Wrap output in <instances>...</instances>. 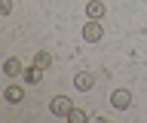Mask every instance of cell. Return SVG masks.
I'll return each mask as SVG.
<instances>
[{
	"label": "cell",
	"mask_w": 147,
	"mask_h": 123,
	"mask_svg": "<svg viewBox=\"0 0 147 123\" xmlns=\"http://www.w3.org/2000/svg\"><path fill=\"white\" fill-rule=\"evenodd\" d=\"M101 37H104V28L98 25V19H89L86 25H83V40H89V43H98Z\"/></svg>",
	"instance_id": "1"
},
{
	"label": "cell",
	"mask_w": 147,
	"mask_h": 123,
	"mask_svg": "<svg viewBox=\"0 0 147 123\" xmlns=\"http://www.w3.org/2000/svg\"><path fill=\"white\" fill-rule=\"evenodd\" d=\"M74 108V102L67 99V95H55L52 99V105H49V111L55 114V117H67V111Z\"/></svg>",
	"instance_id": "2"
},
{
	"label": "cell",
	"mask_w": 147,
	"mask_h": 123,
	"mask_svg": "<svg viewBox=\"0 0 147 123\" xmlns=\"http://www.w3.org/2000/svg\"><path fill=\"white\" fill-rule=\"evenodd\" d=\"M110 105H113L117 111H126L129 105H132V92H129V89H113V92H110Z\"/></svg>",
	"instance_id": "3"
},
{
	"label": "cell",
	"mask_w": 147,
	"mask_h": 123,
	"mask_svg": "<svg viewBox=\"0 0 147 123\" xmlns=\"http://www.w3.org/2000/svg\"><path fill=\"white\" fill-rule=\"evenodd\" d=\"M74 86H77L80 92H89L92 86H95V74H92V71H80V74L74 77Z\"/></svg>",
	"instance_id": "4"
},
{
	"label": "cell",
	"mask_w": 147,
	"mask_h": 123,
	"mask_svg": "<svg viewBox=\"0 0 147 123\" xmlns=\"http://www.w3.org/2000/svg\"><path fill=\"white\" fill-rule=\"evenodd\" d=\"M3 74L16 80V77H22V74H25V68H22V62H18L16 56H9L6 62H3Z\"/></svg>",
	"instance_id": "5"
},
{
	"label": "cell",
	"mask_w": 147,
	"mask_h": 123,
	"mask_svg": "<svg viewBox=\"0 0 147 123\" xmlns=\"http://www.w3.org/2000/svg\"><path fill=\"white\" fill-rule=\"evenodd\" d=\"M104 12H107V6H104V3H101V0H89V3H86V16H89V19H104Z\"/></svg>",
	"instance_id": "6"
},
{
	"label": "cell",
	"mask_w": 147,
	"mask_h": 123,
	"mask_svg": "<svg viewBox=\"0 0 147 123\" xmlns=\"http://www.w3.org/2000/svg\"><path fill=\"white\" fill-rule=\"evenodd\" d=\"M3 99H6L9 105H18L22 99H25V89H22V86H16V83H9L6 89H3Z\"/></svg>",
	"instance_id": "7"
},
{
	"label": "cell",
	"mask_w": 147,
	"mask_h": 123,
	"mask_svg": "<svg viewBox=\"0 0 147 123\" xmlns=\"http://www.w3.org/2000/svg\"><path fill=\"white\" fill-rule=\"evenodd\" d=\"M25 83H40V80H43V68L40 65H31V68H25Z\"/></svg>",
	"instance_id": "8"
},
{
	"label": "cell",
	"mask_w": 147,
	"mask_h": 123,
	"mask_svg": "<svg viewBox=\"0 0 147 123\" xmlns=\"http://www.w3.org/2000/svg\"><path fill=\"white\" fill-rule=\"evenodd\" d=\"M34 65H40L46 71V68H52V56H49V52H46V49H40V52H37L34 56Z\"/></svg>",
	"instance_id": "9"
},
{
	"label": "cell",
	"mask_w": 147,
	"mask_h": 123,
	"mask_svg": "<svg viewBox=\"0 0 147 123\" xmlns=\"http://www.w3.org/2000/svg\"><path fill=\"white\" fill-rule=\"evenodd\" d=\"M86 117H89V114L83 111V108H71V111H67V120L71 123H86Z\"/></svg>",
	"instance_id": "10"
},
{
	"label": "cell",
	"mask_w": 147,
	"mask_h": 123,
	"mask_svg": "<svg viewBox=\"0 0 147 123\" xmlns=\"http://www.w3.org/2000/svg\"><path fill=\"white\" fill-rule=\"evenodd\" d=\"M12 12V0H0V16H9Z\"/></svg>",
	"instance_id": "11"
}]
</instances>
